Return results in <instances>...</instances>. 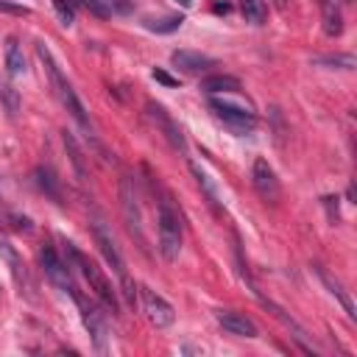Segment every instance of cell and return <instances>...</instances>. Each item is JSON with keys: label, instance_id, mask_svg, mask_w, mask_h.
<instances>
[{"label": "cell", "instance_id": "obj_29", "mask_svg": "<svg viewBox=\"0 0 357 357\" xmlns=\"http://www.w3.org/2000/svg\"><path fill=\"white\" fill-rule=\"evenodd\" d=\"M153 78H156L159 84H165V86H178V78H173L170 73H165V70H159V67L153 70Z\"/></svg>", "mask_w": 357, "mask_h": 357}, {"label": "cell", "instance_id": "obj_16", "mask_svg": "<svg viewBox=\"0 0 357 357\" xmlns=\"http://www.w3.org/2000/svg\"><path fill=\"white\" fill-rule=\"evenodd\" d=\"M86 8H92L98 17H112V14H128L131 3L128 0H84Z\"/></svg>", "mask_w": 357, "mask_h": 357}, {"label": "cell", "instance_id": "obj_3", "mask_svg": "<svg viewBox=\"0 0 357 357\" xmlns=\"http://www.w3.org/2000/svg\"><path fill=\"white\" fill-rule=\"evenodd\" d=\"M156 223H159V251H162V257L167 262L178 259V251H181V218H178V209L173 206V201L167 195L159 201Z\"/></svg>", "mask_w": 357, "mask_h": 357}, {"label": "cell", "instance_id": "obj_30", "mask_svg": "<svg viewBox=\"0 0 357 357\" xmlns=\"http://www.w3.org/2000/svg\"><path fill=\"white\" fill-rule=\"evenodd\" d=\"M324 206H326V212H329V220L337 223V218H340V215H337V198L326 195V198H324Z\"/></svg>", "mask_w": 357, "mask_h": 357}, {"label": "cell", "instance_id": "obj_7", "mask_svg": "<svg viewBox=\"0 0 357 357\" xmlns=\"http://www.w3.org/2000/svg\"><path fill=\"white\" fill-rule=\"evenodd\" d=\"M39 262H42V271H45V276L59 287V290H64V293H75V284H73V279H70V268L59 259V254H56V248L53 245H42V251H39Z\"/></svg>", "mask_w": 357, "mask_h": 357}, {"label": "cell", "instance_id": "obj_27", "mask_svg": "<svg viewBox=\"0 0 357 357\" xmlns=\"http://www.w3.org/2000/svg\"><path fill=\"white\" fill-rule=\"evenodd\" d=\"M0 11H8V14H20V17H28L31 8L22 6V3H11V0H0Z\"/></svg>", "mask_w": 357, "mask_h": 357}, {"label": "cell", "instance_id": "obj_19", "mask_svg": "<svg viewBox=\"0 0 357 357\" xmlns=\"http://www.w3.org/2000/svg\"><path fill=\"white\" fill-rule=\"evenodd\" d=\"M0 257L6 259V265H8L11 276L17 279V284H22V279H25V273H22V262H20L17 251H14V245H11V243L3 237V231H0Z\"/></svg>", "mask_w": 357, "mask_h": 357}, {"label": "cell", "instance_id": "obj_15", "mask_svg": "<svg viewBox=\"0 0 357 357\" xmlns=\"http://www.w3.org/2000/svg\"><path fill=\"white\" fill-rule=\"evenodd\" d=\"M6 70L11 78L25 75V56H22V47L14 36H8V42H6Z\"/></svg>", "mask_w": 357, "mask_h": 357}, {"label": "cell", "instance_id": "obj_13", "mask_svg": "<svg viewBox=\"0 0 357 357\" xmlns=\"http://www.w3.org/2000/svg\"><path fill=\"white\" fill-rule=\"evenodd\" d=\"M148 112H151V117L162 126V131H165V137L170 139V145L176 148V151H184L187 145H184V134H181V128L173 123V117L162 109V106H156V103H148Z\"/></svg>", "mask_w": 357, "mask_h": 357}, {"label": "cell", "instance_id": "obj_24", "mask_svg": "<svg viewBox=\"0 0 357 357\" xmlns=\"http://www.w3.org/2000/svg\"><path fill=\"white\" fill-rule=\"evenodd\" d=\"M192 173H195V178H198V184L206 190V198H209V204H212V206H218V204H220V198H218V190H215V184L209 181V176H206V173H204L198 165H192Z\"/></svg>", "mask_w": 357, "mask_h": 357}, {"label": "cell", "instance_id": "obj_31", "mask_svg": "<svg viewBox=\"0 0 357 357\" xmlns=\"http://www.w3.org/2000/svg\"><path fill=\"white\" fill-rule=\"evenodd\" d=\"M229 8H231L229 3H215V14H226Z\"/></svg>", "mask_w": 357, "mask_h": 357}, {"label": "cell", "instance_id": "obj_6", "mask_svg": "<svg viewBox=\"0 0 357 357\" xmlns=\"http://www.w3.org/2000/svg\"><path fill=\"white\" fill-rule=\"evenodd\" d=\"M209 106H212V112H215V114H218L234 134H251V131L257 128V117H254V112H248V109H243V106H237V103L212 98Z\"/></svg>", "mask_w": 357, "mask_h": 357}, {"label": "cell", "instance_id": "obj_2", "mask_svg": "<svg viewBox=\"0 0 357 357\" xmlns=\"http://www.w3.org/2000/svg\"><path fill=\"white\" fill-rule=\"evenodd\" d=\"M67 251H70L73 262L81 268V273H84V279L89 282V290H92V296L100 301V307L109 310L112 315H117V312H120V301H117V290H114L112 279H109V276H106L89 257H84L73 243H67Z\"/></svg>", "mask_w": 357, "mask_h": 357}, {"label": "cell", "instance_id": "obj_28", "mask_svg": "<svg viewBox=\"0 0 357 357\" xmlns=\"http://www.w3.org/2000/svg\"><path fill=\"white\" fill-rule=\"evenodd\" d=\"M0 95L6 98L8 114H17V92H14V86H0Z\"/></svg>", "mask_w": 357, "mask_h": 357}, {"label": "cell", "instance_id": "obj_22", "mask_svg": "<svg viewBox=\"0 0 357 357\" xmlns=\"http://www.w3.org/2000/svg\"><path fill=\"white\" fill-rule=\"evenodd\" d=\"M64 145H67V153H70V162H73V167H75L78 178H86L84 156H81V151H78V145H75V139H73V134H70V131H64Z\"/></svg>", "mask_w": 357, "mask_h": 357}, {"label": "cell", "instance_id": "obj_8", "mask_svg": "<svg viewBox=\"0 0 357 357\" xmlns=\"http://www.w3.org/2000/svg\"><path fill=\"white\" fill-rule=\"evenodd\" d=\"M139 296H142V310L148 312V321L156 326V329H165L176 321V310L170 301H165L156 290L151 287H139Z\"/></svg>", "mask_w": 357, "mask_h": 357}, {"label": "cell", "instance_id": "obj_20", "mask_svg": "<svg viewBox=\"0 0 357 357\" xmlns=\"http://www.w3.org/2000/svg\"><path fill=\"white\" fill-rule=\"evenodd\" d=\"M33 178H36V184H39V190H42V192H47L53 201H61L59 178L53 176V170H50V167H36V170H33Z\"/></svg>", "mask_w": 357, "mask_h": 357}, {"label": "cell", "instance_id": "obj_1", "mask_svg": "<svg viewBox=\"0 0 357 357\" xmlns=\"http://www.w3.org/2000/svg\"><path fill=\"white\" fill-rule=\"evenodd\" d=\"M36 56H39V61L45 64V70H47V75H50V84H53V89H56V95H59L61 106L73 114V120H75L84 131H92V120H89V114H86V109H84L81 98L75 95L73 84L61 75V70H59V64L53 61V56H50V50L45 47V42H36Z\"/></svg>", "mask_w": 357, "mask_h": 357}, {"label": "cell", "instance_id": "obj_11", "mask_svg": "<svg viewBox=\"0 0 357 357\" xmlns=\"http://www.w3.org/2000/svg\"><path fill=\"white\" fill-rule=\"evenodd\" d=\"M215 318H218V324H220L226 332H231V335H237V337H257V324H254L245 312H237V310H218Z\"/></svg>", "mask_w": 357, "mask_h": 357}, {"label": "cell", "instance_id": "obj_5", "mask_svg": "<svg viewBox=\"0 0 357 357\" xmlns=\"http://www.w3.org/2000/svg\"><path fill=\"white\" fill-rule=\"evenodd\" d=\"M73 298H75V304H78V310H81V321H84V326L89 329L95 349H98V351H103V349H106V337H109V324H106L103 310H100L98 304L86 301L78 290L73 293Z\"/></svg>", "mask_w": 357, "mask_h": 357}, {"label": "cell", "instance_id": "obj_9", "mask_svg": "<svg viewBox=\"0 0 357 357\" xmlns=\"http://www.w3.org/2000/svg\"><path fill=\"white\" fill-rule=\"evenodd\" d=\"M251 181H254V190L259 192V198L262 201H279V178H276V173H273V167L268 165V159H257L254 162V170H251Z\"/></svg>", "mask_w": 357, "mask_h": 357}, {"label": "cell", "instance_id": "obj_14", "mask_svg": "<svg viewBox=\"0 0 357 357\" xmlns=\"http://www.w3.org/2000/svg\"><path fill=\"white\" fill-rule=\"evenodd\" d=\"M315 273H318V276H321V282H324V284L329 287V293H332V296H335V298H337V301L343 304V310H346V315H349V318H354V304H351V298L346 296V290H343V284H340V282H337V279H335V276H332L329 271H324L321 265H315Z\"/></svg>", "mask_w": 357, "mask_h": 357}, {"label": "cell", "instance_id": "obj_18", "mask_svg": "<svg viewBox=\"0 0 357 357\" xmlns=\"http://www.w3.org/2000/svg\"><path fill=\"white\" fill-rule=\"evenodd\" d=\"M201 89L215 95V92H237L240 89V81L234 75H209L201 81Z\"/></svg>", "mask_w": 357, "mask_h": 357}, {"label": "cell", "instance_id": "obj_17", "mask_svg": "<svg viewBox=\"0 0 357 357\" xmlns=\"http://www.w3.org/2000/svg\"><path fill=\"white\" fill-rule=\"evenodd\" d=\"M321 11H324V31L329 36H340L343 33V17L340 8L332 0H321Z\"/></svg>", "mask_w": 357, "mask_h": 357}, {"label": "cell", "instance_id": "obj_21", "mask_svg": "<svg viewBox=\"0 0 357 357\" xmlns=\"http://www.w3.org/2000/svg\"><path fill=\"white\" fill-rule=\"evenodd\" d=\"M240 11H243L245 22H251V25H262L268 17V8L262 0H240Z\"/></svg>", "mask_w": 357, "mask_h": 357}, {"label": "cell", "instance_id": "obj_4", "mask_svg": "<svg viewBox=\"0 0 357 357\" xmlns=\"http://www.w3.org/2000/svg\"><path fill=\"white\" fill-rule=\"evenodd\" d=\"M95 245H98V251L103 254V259H106V265L117 273V279H120V284H123V293H126V298H128V304L134 307L137 304V287H134V282H131V276H128V271H126V259H123V254H120V248L114 245V240H112V234L100 226V223H95Z\"/></svg>", "mask_w": 357, "mask_h": 357}, {"label": "cell", "instance_id": "obj_25", "mask_svg": "<svg viewBox=\"0 0 357 357\" xmlns=\"http://www.w3.org/2000/svg\"><path fill=\"white\" fill-rule=\"evenodd\" d=\"M315 64H335V67H343V70H351L354 67V56L351 53H337V56H318Z\"/></svg>", "mask_w": 357, "mask_h": 357}, {"label": "cell", "instance_id": "obj_10", "mask_svg": "<svg viewBox=\"0 0 357 357\" xmlns=\"http://www.w3.org/2000/svg\"><path fill=\"white\" fill-rule=\"evenodd\" d=\"M120 204H123V215H126L128 231L137 234L139 243H145V237H142V218H139V206H137V192H134V184H131L128 176L120 181Z\"/></svg>", "mask_w": 357, "mask_h": 357}, {"label": "cell", "instance_id": "obj_12", "mask_svg": "<svg viewBox=\"0 0 357 357\" xmlns=\"http://www.w3.org/2000/svg\"><path fill=\"white\" fill-rule=\"evenodd\" d=\"M170 61H173V67L184 70V73H201V70H206V67H212V64H215V59H212V56L198 53V50H173Z\"/></svg>", "mask_w": 357, "mask_h": 357}, {"label": "cell", "instance_id": "obj_32", "mask_svg": "<svg viewBox=\"0 0 357 357\" xmlns=\"http://www.w3.org/2000/svg\"><path fill=\"white\" fill-rule=\"evenodd\" d=\"M176 3H178V6H184V8H187V6H192V0H176Z\"/></svg>", "mask_w": 357, "mask_h": 357}, {"label": "cell", "instance_id": "obj_23", "mask_svg": "<svg viewBox=\"0 0 357 357\" xmlns=\"http://www.w3.org/2000/svg\"><path fill=\"white\" fill-rule=\"evenodd\" d=\"M181 17H159V20H145V28L148 31H156V33H170L176 28H181Z\"/></svg>", "mask_w": 357, "mask_h": 357}, {"label": "cell", "instance_id": "obj_26", "mask_svg": "<svg viewBox=\"0 0 357 357\" xmlns=\"http://www.w3.org/2000/svg\"><path fill=\"white\" fill-rule=\"evenodd\" d=\"M53 8L59 11V20H61L64 25L73 22V17H75V11H73V0H53Z\"/></svg>", "mask_w": 357, "mask_h": 357}]
</instances>
